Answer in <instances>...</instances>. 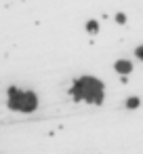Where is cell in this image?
Returning <instances> with one entry per match:
<instances>
[{"label":"cell","mask_w":143,"mask_h":154,"mask_svg":"<svg viewBox=\"0 0 143 154\" xmlns=\"http://www.w3.org/2000/svg\"><path fill=\"white\" fill-rule=\"evenodd\" d=\"M72 97L76 101H88V103H103V82L93 78V76H82L74 82V87L70 89Z\"/></svg>","instance_id":"6da1fadb"},{"label":"cell","mask_w":143,"mask_h":154,"mask_svg":"<svg viewBox=\"0 0 143 154\" xmlns=\"http://www.w3.org/2000/svg\"><path fill=\"white\" fill-rule=\"evenodd\" d=\"M38 106V97L32 91H19L17 87L9 89V108L11 110H21V112H34Z\"/></svg>","instance_id":"7a4b0ae2"},{"label":"cell","mask_w":143,"mask_h":154,"mask_svg":"<svg viewBox=\"0 0 143 154\" xmlns=\"http://www.w3.org/2000/svg\"><path fill=\"white\" fill-rule=\"evenodd\" d=\"M114 70H116V72H120L122 76H126L128 72H133V63H130V61H126V59H120V61H116Z\"/></svg>","instance_id":"3957f363"},{"label":"cell","mask_w":143,"mask_h":154,"mask_svg":"<svg viewBox=\"0 0 143 154\" xmlns=\"http://www.w3.org/2000/svg\"><path fill=\"white\" fill-rule=\"evenodd\" d=\"M86 30H88L91 34H97V32H99V23H97L95 19H91V21L86 23Z\"/></svg>","instance_id":"277c9868"},{"label":"cell","mask_w":143,"mask_h":154,"mask_svg":"<svg viewBox=\"0 0 143 154\" xmlns=\"http://www.w3.org/2000/svg\"><path fill=\"white\" fill-rule=\"evenodd\" d=\"M126 108H130V110H133V108H139V97H130V99L126 101Z\"/></svg>","instance_id":"5b68a950"},{"label":"cell","mask_w":143,"mask_h":154,"mask_svg":"<svg viewBox=\"0 0 143 154\" xmlns=\"http://www.w3.org/2000/svg\"><path fill=\"white\" fill-rule=\"evenodd\" d=\"M116 23L124 26V23H126V15H124V13H118V15H116Z\"/></svg>","instance_id":"8992f818"},{"label":"cell","mask_w":143,"mask_h":154,"mask_svg":"<svg viewBox=\"0 0 143 154\" xmlns=\"http://www.w3.org/2000/svg\"><path fill=\"white\" fill-rule=\"evenodd\" d=\"M135 55H137V57H139V59H141V61H143V45H141V47H137V49H135Z\"/></svg>","instance_id":"52a82bcc"}]
</instances>
